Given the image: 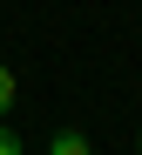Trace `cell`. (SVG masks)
I'll use <instances>...</instances> for the list:
<instances>
[{
    "label": "cell",
    "instance_id": "obj_2",
    "mask_svg": "<svg viewBox=\"0 0 142 155\" xmlns=\"http://www.w3.org/2000/svg\"><path fill=\"white\" fill-rule=\"evenodd\" d=\"M14 108V68H0V115Z\"/></svg>",
    "mask_w": 142,
    "mask_h": 155
},
{
    "label": "cell",
    "instance_id": "obj_1",
    "mask_svg": "<svg viewBox=\"0 0 142 155\" xmlns=\"http://www.w3.org/2000/svg\"><path fill=\"white\" fill-rule=\"evenodd\" d=\"M47 155H95V148H88V135H74V128H61V135L47 142Z\"/></svg>",
    "mask_w": 142,
    "mask_h": 155
},
{
    "label": "cell",
    "instance_id": "obj_3",
    "mask_svg": "<svg viewBox=\"0 0 142 155\" xmlns=\"http://www.w3.org/2000/svg\"><path fill=\"white\" fill-rule=\"evenodd\" d=\"M0 155H20V135H14V128H0Z\"/></svg>",
    "mask_w": 142,
    "mask_h": 155
}]
</instances>
